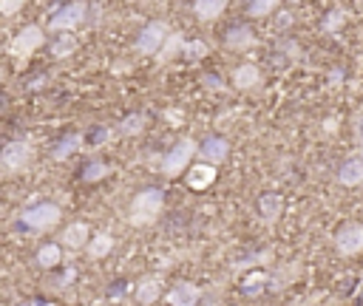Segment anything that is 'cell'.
I'll list each match as a JSON object with an SVG mask.
<instances>
[{
    "label": "cell",
    "mask_w": 363,
    "mask_h": 306,
    "mask_svg": "<svg viewBox=\"0 0 363 306\" xmlns=\"http://www.w3.org/2000/svg\"><path fill=\"white\" fill-rule=\"evenodd\" d=\"M207 54V43L205 40H188L185 52H182V57H185L188 63H196V60H205Z\"/></svg>",
    "instance_id": "4316f807"
},
{
    "label": "cell",
    "mask_w": 363,
    "mask_h": 306,
    "mask_svg": "<svg viewBox=\"0 0 363 306\" xmlns=\"http://www.w3.org/2000/svg\"><path fill=\"white\" fill-rule=\"evenodd\" d=\"M162 207H165V193L159 188L140 190L131 201V224H136V227L154 224L159 218V213H162Z\"/></svg>",
    "instance_id": "6da1fadb"
},
{
    "label": "cell",
    "mask_w": 363,
    "mask_h": 306,
    "mask_svg": "<svg viewBox=\"0 0 363 306\" xmlns=\"http://www.w3.org/2000/svg\"><path fill=\"white\" fill-rule=\"evenodd\" d=\"M193 12H196L199 20H216L218 15L227 12V3H224V0H196Z\"/></svg>",
    "instance_id": "d6986e66"
},
{
    "label": "cell",
    "mask_w": 363,
    "mask_h": 306,
    "mask_svg": "<svg viewBox=\"0 0 363 306\" xmlns=\"http://www.w3.org/2000/svg\"><path fill=\"white\" fill-rule=\"evenodd\" d=\"M31 162V145L23 139L6 142V148L0 151V167H3L6 176H15V173H23Z\"/></svg>",
    "instance_id": "277c9868"
},
{
    "label": "cell",
    "mask_w": 363,
    "mask_h": 306,
    "mask_svg": "<svg viewBox=\"0 0 363 306\" xmlns=\"http://www.w3.org/2000/svg\"><path fill=\"white\" fill-rule=\"evenodd\" d=\"M111 250H114V238H111L108 233L94 236V238H91V244H88V255H91V258H105Z\"/></svg>",
    "instance_id": "7402d4cb"
},
{
    "label": "cell",
    "mask_w": 363,
    "mask_h": 306,
    "mask_svg": "<svg viewBox=\"0 0 363 306\" xmlns=\"http://www.w3.org/2000/svg\"><path fill=\"white\" fill-rule=\"evenodd\" d=\"M357 139H360V142H363V114H360V116H357Z\"/></svg>",
    "instance_id": "d6a6232c"
},
{
    "label": "cell",
    "mask_w": 363,
    "mask_h": 306,
    "mask_svg": "<svg viewBox=\"0 0 363 306\" xmlns=\"http://www.w3.org/2000/svg\"><path fill=\"white\" fill-rule=\"evenodd\" d=\"M168 37H170L168 26H165V23H159V20H154V23H148V26L140 31V37H136V52L145 54V57L159 54V52L165 49Z\"/></svg>",
    "instance_id": "52a82bcc"
},
{
    "label": "cell",
    "mask_w": 363,
    "mask_h": 306,
    "mask_svg": "<svg viewBox=\"0 0 363 306\" xmlns=\"http://www.w3.org/2000/svg\"><path fill=\"white\" fill-rule=\"evenodd\" d=\"M360 295H363V278H360Z\"/></svg>",
    "instance_id": "e575fe53"
},
{
    "label": "cell",
    "mask_w": 363,
    "mask_h": 306,
    "mask_svg": "<svg viewBox=\"0 0 363 306\" xmlns=\"http://www.w3.org/2000/svg\"><path fill=\"white\" fill-rule=\"evenodd\" d=\"M185 46H188V40H182V34H170V37H168V43H165V49L159 52V60H162V63H168L173 54L185 52Z\"/></svg>",
    "instance_id": "d4e9b609"
},
{
    "label": "cell",
    "mask_w": 363,
    "mask_h": 306,
    "mask_svg": "<svg viewBox=\"0 0 363 306\" xmlns=\"http://www.w3.org/2000/svg\"><path fill=\"white\" fill-rule=\"evenodd\" d=\"M60 241H63L68 250H80L85 241H91V230H88V224H82V222H74V224H68V227L63 230Z\"/></svg>",
    "instance_id": "2e32d148"
},
{
    "label": "cell",
    "mask_w": 363,
    "mask_h": 306,
    "mask_svg": "<svg viewBox=\"0 0 363 306\" xmlns=\"http://www.w3.org/2000/svg\"><path fill=\"white\" fill-rule=\"evenodd\" d=\"M205 82H207V85H210V89H221V85H218V79H216V77H213V74H210V77H205Z\"/></svg>",
    "instance_id": "1f68e13d"
},
{
    "label": "cell",
    "mask_w": 363,
    "mask_h": 306,
    "mask_svg": "<svg viewBox=\"0 0 363 306\" xmlns=\"http://www.w3.org/2000/svg\"><path fill=\"white\" fill-rule=\"evenodd\" d=\"M193 153H199V145H196L193 139H182V142H176V145L165 153V159H162V173H165L168 179L179 176V173L191 165Z\"/></svg>",
    "instance_id": "3957f363"
},
{
    "label": "cell",
    "mask_w": 363,
    "mask_h": 306,
    "mask_svg": "<svg viewBox=\"0 0 363 306\" xmlns=\"http://www.w3.org/2000/svg\"><path fill=\"white\" fill-rule=\"evenodd\" d=\"M185 179H188V188H191V190H207V188L216 182V167L202 162V165H196V167L188 170Z\"/></svg>",
    "instance_id": "5bb4252c"
},
{
    "label": "cell",
    "mask_w": 363,
    "mask_h": 306,
    "mask_svg": "<svg viewBox=\"0 0 363 306\" xmlns=\"http://www.w3.org/2000/svg\"><path fill=\"white\" fill-rule=\"evenodd\" d=\"M77 52V37L74 34H60L54 43H52V54L57 57V60H63V57H68V54H74Z\"/></svg>",
    "instance_id": "603a6c76"
},
{
    "label": "cell",
    "mask_w": 363,
    "mask_h": 306,
    "mask_svg": "<svg viewBox=\"0 0 363 306\" xmlns=\"http://www.w3.org/2000/svg\"><path fill=\"white\" fill-rule=\"evenodd\" d=\"M60 207L57 204H52V201H43V204H34V207H29V210H23L20 213V224L26 227V230H34V233H43V230H52V227H57V222H60Z\"/></svg>",
    "instance_id": "7a4b0ae2"
},
{
    "label": "cell",
    "mask_w": 363,
    "mask_h": 306,
    "mask_svg": "<svg viewBox=\"0 0 363 306\" xmlns=\"http://www.w3.org/2000/svg\"><path fill=\"white\" fill-rule=\"evenodd\" d=\"M338 182L343 188H357L363 182V159H346L338 170Z\"/></svg>",
    "instance_id": "9a60e30c"
},
{
    "label": "cell",
    "mask_w": 363,
    "mask_h": 306,
    "mask_svg": "<svg viewBox=\"0 0 363 306\" xmlns=\"http://www.w3.org/2000/svg\"><path fill=\"white\" fill-rule=\"evenodd\" d=\"M267 284H272L267 273H250V275L242 281V292L250 295V298H255V295H261V292L267 289Z\"/></svg>",
    "instance_id": "44dd1931"
},
{
    "label": "cell",
    "mask_w": 363,
    "mask_h": 306,
    "mask_svg": "<svg viewBox=\"0 0 363 306\" xmlns=\"http://www.w3.org/2000/svg\"><path fill=\"white\" fill-rule=\"evenodd\" d=\"M142 128H145V114H131V116H125V119H122V125H119V130H122L125 137L142 134Z\"/></svg>",
    "instance_id": "484cf974"
},
{
    "label": "cell",
    "mask_w": 363,
    "mask_h": 306,
    "mask_svg": "<svg viewBox=\"0 0 363 306\" xmlns=\"http://www.w3.org/2000/svg\"><path fill=\"white\" fill-rule=\"evenodd\" d=\"M360 159H363V156H360Z\"/></svg>",
    "instance_id": "d590c367"
},
{
    "label": "cell",
    "mask_w": 363,
    "mask_h": 306,
    "mask_svg": "<svg viewBox=\"0 0 363 306\" xmlns=\"http://www.w3.org/2000/svg\"><path fill=\"white\" fill-rule=\"evenodd\" d=\"M43 43H45V31H43L40 26H26V29H20V31L12 37L9 54L17 57V60H26V57H31V54L43 46Z\"/></svg>",
    "instance_id": "5b68a950"
},
{
    "label": "cell",
    "mask_w": 363,
    "mask_h": 306,
    "mask_svg": "<svg viewBox=\"0 0 363 306\" xmlns=\"http://www.w3.org/2000/svg\"><path fill=\"white\" fill-rule=\"evenodd\" d=\"M335 247H338V252L346 255V258L363 252V224H355V222L343 224V227L338 230V236H335Z\"/></svg>",
    "instance_id": "ba28073f"
},
{
    "label": "cell",
    "mask_w": 363,
    "mask_h": 306,
    "mask_svg": "<svg viewBox=\"0 0 363 306\" xmlns=\"http://www.w3.org/2000/svg\"><path fill=\"white\" fill-rule=\"evenodd\" d=\"M34 306H52V303H43V300H34Z\"/></svg>",
    "instance_id": "836d02e7"
},
{
    "label": "cell",
    "mask_w": 363,
    "mask_h": 306,
    "mask_svg": "<svg viewBox=\"0 0 363 306\" xmlns=\"http://www.w3.org/2000/svg\"><path fill=\"white\" fill-rule=\"evenodd\" d=\"M60 258H63V250L57 244H45V247L37 250V264L43 270H54L60 264Z\"/></svg>",
    "instance_id": "ffe728a7"
},
{
    "label": "cell",
    "mask_w": 363,
    "mask_h": 306,
    "mask_svg": "<svg viewBox=\"0 0 363 306\" xmlns=\"http://www.w3.org/2000/svg\"><path fill=\"white\" fill-rule=\"evenodd\" d=\"M343 20H346V12H343V9H332V12L327 15V20H324V31H327V34H335V31L343 26Z\"/></svg>",
    "instance_id": "f1b7e54d"
},
{
    "label": "cell",
    "mask_w": 363,
    "mask_h": 306,
    "mask_svg": "<svg viewBox=\"0 0 363 306\" xmlns=\"http://www.w3.org/2000/svg\"><path fill=\"white\" fill-rule=\"evenodd\" d=\"M108 137H111V130H108V128H97V130H94V137L88 134V142H91V145H100V142H105Z\"/></svg>",
    "instance_id": "4dcf8cb0"
},
{
    "label": "cell",
    "mask_w": 363,
    "mask_h": 306,
    "mask_svg": "<svg viewBox=\"0 0 363 306\" xmlns=\"http://www.w3.org/2000/svg\"><path fill=\"white\" fill-rule=\"evenodd\" d=\"M111 173V167L105 165V162H100V159H94V162H88L85 167H82V182H100V179H105Z\"/></svg>",
    "instance_id": "cb8c5ba5"
},
{
    "label": "cell",
    "mask_w": 363,
    "mask_h": 306,
    "mask_svg": "<svg viewBox=\"0 0 363 306\" xmlns=\"http://www.w3.org/2000/svg\"><path fill=\"white\" fill-rule=\"evenodd\" d=\"M82 142H85V137H82V134H68V137H63V139L54 145L52 156H54L57 162H66L68 156H74V153L82 148Z\"/></svg>",
    "instance_id": "ac0fdd59"
},
{
    "label": "cell",
    "mask_w": 363,
    "mask_h": 306,
    "mask_svg": "<svg viewBox=\"0 0 363 306\" xmlns=\"http://www.w3.org/2000/svg\"><path fill=\"white\" fill-rule=\"evenodd\" d=\"M85 12H88V3H82V0L66 3V6H60V9L52 15L49 29H52V31H60V34H71V29H77V26L85 20Z\"/></svg>",
    "instance_id": "8992f818"
},
{
    "label": "cell",
    "mask_w": 363,
    "mask_h": 306,
    "mask_svg": "<svg viewBox=\"0 0 363 306\" xmlns=\"http://www.w3.org/2000/svg\"><path fill=\"white\" fill-rule=\"evenodd\" d=\"M258 82H261V71H258V66H253V63H244V66H239V68L233 71V85H236V89H242V91L255 89Z\"/></svg>",
    "instance_id": "e0dca14e"
},
{
    "label": "cell",
    "mask_w": 363,
    "mask_h": 306,
    "mask_svg": "<svg viewBox=\"0 0 363 306\" xmlns=\"http://www.w3.org/2000/svg\"><path fill=\"white\" fill-rule=\"evenodd\" d=\"M279 6L272 3V0H253V3H247V15L250 17H267V15H272Z\"/></svg>",
    "instance_id": "83f0119b"
},
{
    "label": "cell",
    "mask_w": 363,
    "mask_h": 306,
    "mask_svg": "<svg viewBox=\"0 0 363 306\" xmlns=\"http://www.w3.org/2000/svg\"><path fill=\"white\" fill-rule=\"evenodd\" d=\"M20 9H23V0H3V3H0V12L3 15H15Z\"/></svg>",
    "instance_id": "f546056e"
},
{
    "label": "cell",
    "mask_w": 363,
    "mask_h": 306,
    "mask_svg": "<svg viewBox=\"0 0 363 306\" xmlns=\"http://www.w3.org/2000/svg\"><path fill=\"white\" fill-rule=\"evenodd\" d=\"M162 295V278L159 275H145L140 284L133 286V298L136 303H142V306H154Z\"/></svg>",
    "instance_id": "9c48e42d"
},
{
    "label": "cell",
    "mask_w": 363,
    "mask_h": 306,
    "mask_svg": "<svg viewBox=\"0 0 363 306\" xmlns=\"http://www.w3.org/2000/svg\"><path fill=\"white\" fill-rule=\"evenodd\" d=\"M258 213H261V218L267 224H276L281 218V213H284V199L279 193H264L258 199Z\"/></svg>",
    "instance_id": "4fadbf2b"
},
{
    "label": "cell",
    "mask_w": 363,
    "mask_h": 306,
    "mask_svg": "<svg viewBox=\"0 0 363 306\" xmlns=\"http://www.w3.org/2000/svg\"><path fill=\"white\" fill-rule=\"evenodd\" d=\"M253 43H255V34H253V29H250V26H244V23L230 26V29L224 31V46H227V49H233V52L250 49Z\"/></svg>",
    "instance_id": "7c38bea8"
},
{
    "label": "cell",
    "mask_w": 363,
    "mask_h": 306,
    "mask_svg": "<svg viewBox=\"0 0 363 306\" xmlns=\"http://www.w3.org/2000/svg\"><path fill=\"white\" fill-rule=\"evenodd\" d=\"M199 298H202V292H199V286L191 284V281H179V284L168 292V303H170V306H196Z\"/></svg>",
    "instance_id": "8fae6325"
},
{
    "label": "cell",
    "mask_w": 363,
    "mask_h": 306,
    "mask_svg": "<svg viewBox=\"0 0 363 306\" xmlns=\"http://www.w3.org/2000/svg\"><path fill=\"white\" fill-rule=\"evenodd\" d=\"M227 153H230V145H227V139H221V137H207L199 145V156H202L205 165H221L227 159Z\"/></svg>",
    "instance_id": "30bf717a"
}]
</instances>
